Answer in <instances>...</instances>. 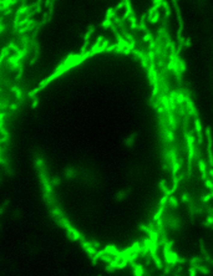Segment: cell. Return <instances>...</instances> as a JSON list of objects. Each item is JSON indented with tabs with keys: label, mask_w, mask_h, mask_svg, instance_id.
Masks as SVG:
<instances>
[{
	"label": "cell",
	"mask_w": 213,
	"mask_h": 276,
	"mask_svg": "<svg viewBox=\"0 0 213 276\" xmlns=\"http://www.w3.org/2000/svg\"><path fill=\"white\" fill-rule=\"evenodd\" d=\"M130 191H131V189H127V190H121V191H118V193L115 195L116 200H123L125 198H127V195L130 194Z\"/></svg>",
	"instance_id": "cell-1"
}]
</instances>
